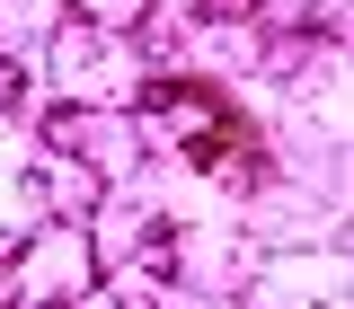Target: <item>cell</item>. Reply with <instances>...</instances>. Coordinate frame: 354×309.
Here are the masks:
<instances>
[{"instance_id": "1", "label": "cell", "mask_w": 354, "mask_h": 309, "mask_svg": "<svg viewBox=\"0 0 354 309\" xmlns=\"http://www.w3.org/2000/svg\"><path fill=\"white\" fill-rule=\"evenodd\" d=\"M142 115H221V97L204 80H151L142 88Z\"/></svg>"}, {"instance_id": "2", "label": "cell", "mask_w": 354, "mask_h": 309, "mask_svg": "<svg viewBox=\"0 0 354 309\" xmlns=\"http://www.w3.org/2000/svg\"><path fill=\"white\" fill-rule=\"evenodd\" d=\"M18 97H27V71H18V62H9V53H0V115H9V106H18Z\"/></svg>"}, {"instance_id": "3", "label": "cell", "mask_w": 354, "mask_h": 309, "mask_svg": "<svg viewBox=\"0 0 354 309\" xmlns=\"http://www.w3.org/2000/svg\"><path fill=\"white\" fill-rule=\"evenodd\" d=\"M44 309H71V301H44Z\"/></svg>"}]
</instances>
